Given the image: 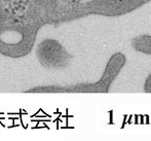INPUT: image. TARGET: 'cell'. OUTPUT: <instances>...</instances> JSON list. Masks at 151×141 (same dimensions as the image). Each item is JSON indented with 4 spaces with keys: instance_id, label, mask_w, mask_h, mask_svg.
Instances as JSON below:
<instances>
[{
    "instance_id": "6da1fadb",
    "label": "cell",
    "mask_w": 151,
    "mask_h": 141,
    "mask_svg": "<svg viewBox=\"0 0 151 141\" xmlns=\"http://www.w3.org/2000/svg\"><path fill=\"white\" fill-rule=\"evenodd\" d=\"M133 46L138 52L146 55H151V36H138L133 40Z\"/></svg>"
},
{
    "instance_id": "7a4b0ae2",
    "label": "cell",
    "mask_w": 151,
    "mask_h": 141,
    "mask_svg": "<svg viewBox=\"0 0 151 141\" xmlns=\"http://www.w3.org/2000/svg\"><path fill=\"white\" fill-rule=\"evenodd\" d=\"M145 92H147V93H151V74L147 77V80H146L145 82Z\"/></svg>"
}]
</instances>
